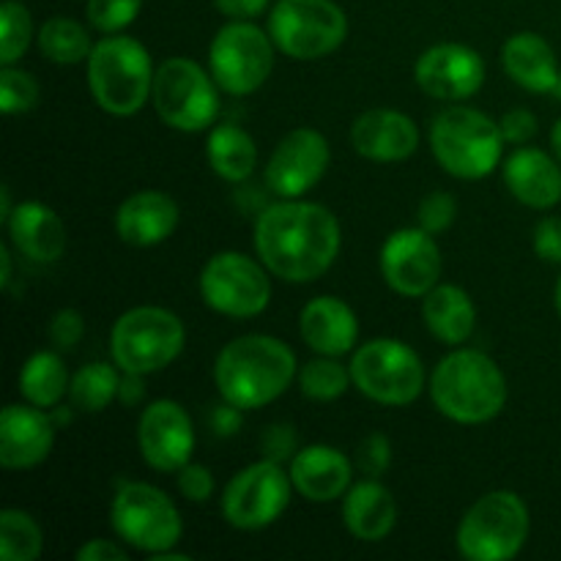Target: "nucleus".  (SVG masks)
I'll return each instance as SVG.
<instances>
[{
	"instance_id": "obj_1",
	"label": "nucleus",
	"mask_w": 561,
	"mask_h": 561,
	"mask_svg": "<svg viewBox=\"0 0 561 561\" xmlns=\"http://www.w3.org/2000/svg\"><path fill=\"white\" fill-rule=\"evenodd\" d=\"M255 252L285 283H312L332 268L340 252V222L321 203L279 201L255 222Z\"/></svg>"
},
{
	"instance_id": "obj_2",
	"label": "nucleus",
	"mask_w": 561,
	"mask_h": 561,
	"mask_svg": "<svg viewBox=\"0 0 561 561\" xmlns=\"http://www.w3.org/2000/svg\"><path fill=\"white\" fill-rule=\"evenodd\" d=\"M296 378V356L283 340L268 334H244L219 351L214 383L225 403L241 411L263 409L288 392Z\"/></svg>"
},
{
	"instance_id": "obj_3",
	"label": "nucleus",
	"mask_w": 561,
	"mask_h": 561,
	"mask_svg": "<svg viewBox=\"0 0 561 561\" xmlns=\"http://www.w3.org/2000/svg\"><path fill=\"white\" fill-rule=\"evenodd\" d=\"M431 398L447 420L482 425L502 414L507 403V378L488 354L458 348L433 370Z\"/></svg>"
},
{
	"instance_id": "obj_4",
	"label": "nucleus",
	"mask_w": 561,
	"mask_h": 561,
	"mask_svg": "<svg viewBox=\"0 0 561 561\" xmlns=\"http://www.w3.org/2000/svg\"><path fill=\"white\" fill-rule=\"evenodd\" d=\"M151 55L131 36H104L88 58V85L99 107L110 115H135L153 91Z\"/></svg>"
},
{
	"instance_id": "obj_5",
	"label": "nucleus",
	"mask_w": 561,
	"mask_h": 561,
	"mask_svg": "<svg viewBox=\"0 0 561 561\" xmlns=\"http://www.w3.org/2000/svg\"><path fill=\"white\" fill-rule=\"evenodd\" d=\"M504 142L499 121L474 107H447L431 124L433 157L455 179L491 175L502 162Z\"/></svg>"
},
{
	"instance_id": "obj_6",
	"label": "nucleus",
	"mask_w": 561,
	"mask_h": 561,
	"mask_svg": "<svg viewBox=\"0 0 561 561\" xmlns=\"http://www.w3.org/2000/svg\"><path fill=\"white\" fill-rule=\"evenodd\" d=\"M529 540V510L513 491L477 499L458 526V551L469 561H510Z\"/></svg>"
},
{
	"instance_id": "obj_7",
	"label": "nucleus",
	"mask_w": 561,
	"mask_h": 561,
	"mask_svg": "<svg viewBox=\"0 0 561 561\" xmlns=\"http://www.w3.org/2000/svg\"><path fill=\"white\" fill-rule=\"evenodd\" d=\"M186 332L175 312L164 307H135L115 321L110 351L121 373H159L179 359Z\"/></svg>"
},
{
	"instance_id": "obj_8",
	"label": "nucleus",
	"mask_w": 561,
	"mask_h": 561,
	"mask_svg": "<svg viewBox=\"0 0 561 561\" xmlns=\"http://www.w3.org/2000/svg\"><path fill=\"white\" fill-rule=\"evenodd\" d=\"M351 378L365 398L381 405H409L425 389L420 354L392 337H378L354 351Z\"/></svg>"
},
{
	"instance_id": "obj_9",
	"label": "nucleus",
	"mask_w": 561,
	"mask_h": 561,
	"mask_svg": "<svg viewBox=\"0 0 561 561\" xmlns=\"http://www.w3.org/2000/svg\"><path fill=\"white\" fill-rule=\"evenodd\" d=\"M348 20L334 0H279L268 14L274 47L294 60H316L345 42Z\"/></svg>"
},
{
	"instance_id": "obj_10",
	"label": "nucleus",
	"mask_w": 561,
	"mask_h": 561,
	"mask_svg": "<svg viewBox=\"0 0 561 561\" xmlns=\"http://www.w3.org/2000/svg\"><path fill=\"white\" fill-rule=\"evenodd\" d=\"M217 80L208 77L195 60L168 58L153 75V110L170 129L203 131L217 121Z\"/></svg>"
},
{
	"instance_id": "obj_11",
	"label": "nucleus",
	"mask_w": 561,
	"mask_h": 561,
	"mask_svg": "<svg viewBox=\"0 0 561 561\" xmlns=\"http://www.w3.org/2000/svg\"><path fill=\"white\" fill-rule=\"evenodd\" d=\"M113 529L142 553L173 551L181 540V513L173 499L148 482H126L113 499Z\"/></svg>"
},
{
	"instance_id": "obj_12",
	"label": "nucleus",
	"mask_w": 561,
	"mask_h": 561,
	"mask_svg": "<svg viewBox=\"0 0 561 561\" xmlns=\"http://www.w3.org/2000/svg\"><path fill=\"white\" fill-rule=\"evenodd\" d=\"M208 66L217 85L230 96H250L274 69V42L250 20L219 27L208 47Z\"/></svg>"
},
{
	"instance_id": "obj_13",
	"label": "nucleus",
	"mask_w": 561,
	"mask_h": 561,
	"mask_svg": "<svg viewBox=\"0 0 561 561\" xmlns=\"http://www.w3.org/2000/svg\"><path fill=\"white\" fill-rule=\"evenodd\" d=\"M268 268L241 252H219L203 266L201 296L214 312L228 318H255L272 301Z\"/></svg>"
},
{
	"instance_id": "obj_14",
	"label": "nucleus",
	"mask_w": 561,
	"mask_h": 561,
	"mask_svg": "<svg viewBox=\"0 0 561 561\" xmlns=\"http://www.w3.org/2000/svg\"><path fill=\"white\" fill-rule=\"evenodd\" d=\"M294 482L283 463L263 458L247 466L222 493V515L233 529L255 531L272 526L288 510Z\"/></svg>"
},
{
	"instance_id": "obj_15",
	"label": "nucleus",
	"mask_w": 561,
	"mask_h": 561,
	"mask_svg": "<svg viewBox=\"0 0 561 561\" xmlns=\"http://www.w3.org/2000/svg\"><path fill=\"white\" fill-rule=\"evenodd\" d=\"M381 274L389 288L400 296H425L442 277V250L436 236L422 228H403L383 241Z\"/></svg>"
},
{
	"instance_id": "obj_16",
	"label": "nucleus",
	"mask_w": 561,
	"mask_h": 561,
	"mask_svg": "<svg viewBox=\"0 0 561 561\" xmlns=\"http://www.w3.org/2000/svg\"><path fill=\"white\" fill-rule=\"evenodd\" d=\"M327 137L318 129H294L279 140L266 164V186L279 201H296L307 195L329 168Z\"/></svg>"
},
{
	"instance_id": "obj_17",
	"label": "nucleus",
	"mask_w": 561,
	"mask_h": 561,
	"mask_svg": "<svg viewBox=\"0 0 561 561\" xmlns=\"http://www.w3.org/2000/svg\"><path fill=\"white\" fill-rule=\"evenodd\" d=\"M137 442H140L142 460L151 469L173 474L184 469L195 453V427L184 405L175 400H157L142 411Z\"/></svg>"
},
{
	"instance_id": "obj_18",
	"label": "nucleus",
	"mask_w": 561,
	"mask_h": 561,
	"mask_svg": "<svg viewBox=\"0 0 561 561\" xmlns=\"http://www.w3.org/2000/svg\"><path fill=\"white\" fill-rule=\"evenodd\" d=\"M414 80L427 96L442 102H463L485 82V60L466 44H436L414 66Z\"/></svg>"
},
{
	"instance_id": "obj_19",
	"label": "nucleus",
	"mask_w": 561,
	"mask_h": 561,
	"mask_svg": "<svg viewBox=\"0 0 561 561\" xmlns=\"http://www.w3.org/2000/svg\"><path fill=\"white\" fill-rule=\"evenodd\" d=\"M55 420L38 405H5L0 414V466L11 471L44 463L55 444Z\"/></svg>"
},
{
	"instance_id": "obj_20",
	"label": "nucleus",
	"mask_w": 561,
	"mask_h": 561,
	"mask_svg": "<svg viewBox=\"0 0 561 561\" xmlns=\"http://www.w3.org/2000/svg\"><path fill=\"white\" fill-rule=\"evenodd\" d=\"M351 146L373 162H403L420 148V129L398 110H370L351 126Z\"/></svg>"
},
{
	"instance_id": "obj_21",
	"label": "nucleus",
	"mask_w": 561,
	"mask_h": 561,
	"mask_svg": "<svg viewBox=\"0 0 561 561\" xmlns=\"http://www.w3.org/2000/svg\"><path fill=\"white\" fill-rule=\"evenodd\" d=\"M179 217V203L173 197L157 190H142L121 203L115 214V230L126 244L153 247L175 233Z\"/></svg>"
},
{
	"instance_id": "obj_22",
	"label": "nucleus",
	"mask_w": 561,
	"mask_h": 561,
	"mask_svg": "<svg viewBox=\"0 0 561 561\" xmlns=\"http://www.w3.org/2000/svg\"><path fill=\"white\" fill-rule=\"evenodd\" d=\"M299 334L316 354L345 356L359 337L356 312L337 296H318L301 307Z\"/></svg>"
},
{
	"instance_id": "obj_23",
	"label": "nucleus",
	"mask_w": 561,
	"mask_h": 561,
	"mask_svg": "<svg viewBox=\"0 0 561 561\" xmlns=\"http://www.w3.org/2000/svg\"><path fill=\"white\" fill-rule=\"evenodd\" d=\"M290 482L305 499L318 504L345 496L351 488V460L340 449L327 444H312L299 449L290 460Z\"/></svg>"
},
{
	"instance_id": "obj_24",
	"label": "nucleus",
	"mask_w": 561,
	"mask_h": 561,
	"mask_svg": "<svg viewBox=\"0 0 561 561\" xmlns=\"http://www.w3.org/2000/svg\"><path fill=\"white\" fill-rule=\"evenodd\" d=\"M504 184L524 206L548 211L561 201V168L540 148H518L504 162Z\"/></svg>"
},
{
	"instance_id": "obj_25",
	"label": "nucleus",
	"mask_w": 561,
	"mask_h": 561,
	"mask_svg": "<svg viewBox=\"0 0 561 561\" xmlns=\"http://www.w3.org/2000/svg\"><path fill=\"white\" fill-rule=\"evenodd\" d=\"M16 250L36 263H55L66 252V225L38 201H25L5 219Z\"/></svg>"
},
{
	"instance_id": "obj_26",
	"label": "nucleus",
	"mask_w": 561,
	"mask_h": 561,
	"mask_svg": "<svg viewBox=\"0 0 561 561\" xmlns=\"http://www.w3.org/2000/svg\"><path fill=\"white\" fill-rule=\"evenodd\" d=\"M343 524L356 540L381 542L398 524V504L376 477L356 482L343 496Z\"/></svg>"
},
{
	"instance_id": "obj_27",
	"label": "nucleus",
	"mask_w": 561,
	"mask_h": 561,
	"mask_svg": "<svg viewBox=\"0 0 561 561\" xmlns=\"http://www.w3.org/2000/svg\"><path fill=\"white\" fill-rule=\"evenodd\" d=\"M502 66L520 88L531 93H553L559 82L557 53L537 33H515L502 47Z\"/></svg>"
},
{
	"instance_id": "obj_28",
	"label": "nucleus",
	"mask_w": 561,
	"mask_h": 561,
	"mask_svg": "<svg viewBox=\"0 0 561 561\" xmlns=\"http://www.w3.org/2000/svg\"><path fill=\"white\" fill-rule=\"evenodd\" d=\"M422 299V316L433 337L447 345H460L474 334L477 307L463 288L438 283Z\"/></svg>"
},
{
	"instance_id": "obj_29",
	"label": "nucleus",
	"mask_w": 561,
	"mask_h": 561,
	"mask_svg": "<svg viewBox=\"0 0 561 561\" xmlns=\"http://www.w3.org/2000/svg\"><path fill=\"white\" fill-rule=\"evenodd\" d=\"M208 164L225 181H247L257 164L255 140L233 124L214 126L208 135Z\"/></svg>"
},
{
	"instance_id": "obj_30",
	"label": "nucleus",
	"mask_w": 561,
	"mask_h": 561,
	"mask_svg": "<svg viewBox=\"0 0 561 561\" xmlns=\"http://www.w3.org/2000/svg\"><path fill=\"white\" fill-rule=\"evenodd\" d=\"M69 370L53 351H38L20 370V394L38 409H55L69 392Z\"/></svg>"
},
{
	"instance_id": "obj_31",
	"label": "nucleus",
	"mask_w": 561,
	"mask_h": 561,
	"mask_svg": "<svg viewBox=\"0 0 561 561\" xmlns=\"http://www.w3.org/2000/svg\"><path fill=\"white\" fill-rule=\"evenodd\" d=\"M36 44L44 58L60 66L80 64V60L91 58L93 53L88 31L77 20H69V16H53V20L44 22L36 33Z\"/></svg>"
},
{
	"instance_id": "obj_32",
	"label": "nucleus",
	"mask_w": 561,
	"mask_h": 561,
	"mask_svg": "<svg viewBox=\"0 0 561 561\" xmlns=\"http://www.w3.org/2000/svg\"><path fill=\"white\" fill-rule=\"evenodd\" d=\"M118 365H107V362H93V365L77 370L69 387V398L75 403V409L88 411V414H99V411L107 409L118 398Z\"/></svg>"
},
{
	"instance_id": "obj_33",
	"label": "nucleus",
	"mask_w": 561,
	"mask_h": 561,
	"mask_svg": "<svg viewBox=\"0 0 561 561\" xmlns=\"http://www.w3.org/2000/svg\"><path fill=\"white\" fill-rule=\"evenodd\" d=\"M42 529L25 510H3L0 513V559L36 561L42 557Z\"/></svg>"
},
{
	"instance_id": "obj_34",
	"label": "nucleus",
	"mask_w": 561,
	"mask_h": 561,
	"mask_svg": "<svg viewBox=\"0 0 561 561\" xmlns=\"http://www.w3.org/2000/svg\"><path fill=\"white\" fill-rule=\"evenodd\" d=\"M354 383L351 378V367L337 362V356H318L310 359L299 370V389L305 398L318 400V403H329L345 394V389Z\"/></svg>"
},
{
	"instance_id": "obj_35",
	"label": "nucleus",
	"mask_w": 561,
	"mask_h": 561,
	"mask_svg": "<svg viewBox=\"0 0 561 561\" xmlns=\"http://www.w3.org/2000/svg\"><path fill=\"white\" fill-rule=\"evenodd\" d=\"M33 38L31 11L20 0H3L0 5V64L14 66L25 55Z\"/></svg>"
},
{
	"instance_id": "obj_36",
	"label": "nucleus",
	"mask_w": 561,
	"mask_h": 561,
	"mask_svg": "<svg viewBox=\"0 0 561 561\" xmlns=\"http://www.w3.org/2000/svg\"><path fill=\"white\" fill-rule=\"evenodd\" d=\"M38 104V82L27 71L3 66L0 71V110L5 115H22Z\"/></svg>"
},
{
	"instance_id": "obj_37",
	"label": "nucleus",
	"mask_w": 561,
	"mask_h": 561,
	"mask_svg": "<svg viewBox=\"0 0 561 561\" xmlns=\"http://www.w3.org/2000/svg\"><path fill=\"white\" fill-rule=\"evenodd\" d=\"M140 9L142 0H88L85 3L88 22L107 36L129 27L140 14Z\"/></svg>"
},
{
	"instance_id": "obj_38",
	"label": "nucleus",
	"mask_w": 561,
	"mask_h": 561,
	"mask_svg": "<svg viewBox=\"0 0 561 561\" xmlns=\"http://www.w3.org/2000/svg\"><path fill=\"white\" fill-rule=\"evenodd\" d=\"M455 217H458V203L449 192H431L427 197H422L420 211H416V222L431 236L447 233L455 225Z\"/></svg>"
},
{
	"instance_id": "obj_39",
	"label": "nucleus",
	"mask_w": 561,
	"mask_h": 561,
	"mask_svg": "<svg viewBox=\"0 0 561 561\" xmlns=\"http://www.w3.org/2000/svg\"><path fill=\"white\" fill-rule=\"evenodd\" d=\"M175 474H179V491L186 502L203 504L214 496V474L208 466L186 463Z\"/></svg>"
},
{
	"instance_id": "obj_40",
	"label": "nucleus",
	"mask_w": 561,
	"mask_h": 561,
	"mask_svg": "<svg viewBox=\"0 0 561 561\" xmlns=\"http://www.w3.org/2000/svg\"><path fill=\"white\" fill-rule=\"evenodd\" d=\"M85 334V318L77 310L66 307V310H58L49 321V340L55 343L58 351H71Z\"/></svg>"
},
{
	"instance_id": "obj_41",
	"label": "nucleus",
	"mask_w": 561,
	"mask_h": 561,
	"mask_svg": "<svg viewBox=\"0 0 561 561\" xmlns=\"http://www.w3.org/2000/svg\"><path fill=\"white\" fill-rule=\"evenodd\" d=\"M389 463H392V444L383 433H373L362 442L359 447V469L365 471L367 477H381L387 474Z\"/></svg>"
},
{
	"instance_id": "obj_42",
	"label": "nucleus",
	"mask_w": 561,
	"mask_h": 561,
	"mask_svg": "<svg viewBox=\"0 0 561 561\" xmlns=\"http://www.w3.org/2000/svg\"><path fill=\"white\" fill-rule=\"evenodd\" d=\"M261 449L268 460L274 463H283V460H294V455L299 453V438L290 425H272L261 438Z\"/></svg>"
},
{
	"instance_id": "obj_43",
	"label": "nucleus",
	"mask_w": 561,
	"mask_h": 561,
	"mask_svg": "<svg viewBox=\"0 0 561 561\" xmlns=\"http://www.w3.org/2000/svg\"><path fill=\"white\" fill-rule=\"evenodd\" d=\"M499 126H502V135L510 146H524V142H529L531 137L537 135V115L524 107L510 110V113L499 121Z\"/></svg>"
},
{
	"instance_id": "obj_44",
	"label": "nucleus",
	"mask_w": 561,
	"mask_h": 561,
	"mask_svg": "<svg viewBox=\"0 0 561 561\" xmlns=\"http://www.w3.org/2000/svg\"><path fill=\"white\" fill-rule=\"evenodd\" d=\"M535 252L548 263H561V219L546 217L535 228Z\"/></svg>"
},
{
	"instance_id": "obj_45",
	"label": "nucleus",
	"mask_w": 561,
	"mask_h": 561,
	"mask_svg": "<svg viewBox=\"0 0 561 561\" xmlns=\"http://www.w3.org/2000/svg\"><path fill=\"white\" fill-rule=\"evenodd\" d=\"M241 422H244V416H241L239 405H233V403L217 405V409L211 411L214 436H222V438L236 436V433L241 431Z\"/></svg>"
},
{
	"instance_id": "obj_46",
	"label": "nucleus",
	"mask_w": 561,
	"mask_h": 561,
	"mask_svg": "<svg viewBox=\"0 0 561 561\" xmlns=\"http://www.w3.org/2000/svg\"><path fill=\"white\" fill-rule=\"evenodd\" d=\"M214 5L230 20H255L266 11L268 0H214Z\"/></svg>"
},
{
	"instance_id": "obj_47",
	"label": "nucleus",
	"mask_w": 561,
	"mask_h": 561,
	"mask_svg": "<svg viewBox=\"0 0 561 561\" xmlns=\"http://www.w3.org/2000/svg\"><path fill=\"white\" fill-rule=\"evenodd\" d=\"M126 551L110 540H91L77 551V561H124Z\"/></svg>"
},
{
	"instance_id": "obj_48",
	"label": "nucleus",
	"mask_w": 561,
	"mask_h": 561,
	"mask_svg": "<svg viewBox=\"0 0 561 561\" xmlns=\"http://www.w3.org/2000/svg\"><path fill=\"white\" fill-rule=\"evenodd\" d=\"M142 398H146V381H142L140 373H124L121 376V387H118V400L124 405H140Z\"/></svg>"
},
{
	"instance_id": "obj_49",
	"label": "nucleus",
	"mask_w": 561,
	"mask_h": 561,
	"mask_svg": "<svg viewBox=\"0 0 561 561\" xmlns=\"http://www.w3.org/2000/svg\"><path fill=\"white\" fill-rule=\"evenodd\" d=\"M14 211V208H11V192H9V186H3V190H0V219H9V214Z\"/></svg>"
},
{
	"instance_id": "obj_50",
	"label": "nucleus",
	"mask_w": 561,
	"mask_h": 561,
	"mask_svg": "<svg viewBox=\"0 0 561 561\" xmlns=\"http://www.w3.org/2000/svg\"><path fill=\"white\" fill-rule=\"evenodd\" d=\"M0 263H3V274H0V283L9 285V279H11V255H9V250H5V247H0Z\"/></svg>"
},
{
	"instance_id": "obj_51",
	"label": "nucleus",
	"mask_w": 561,
	"mask_h": 561,
	"mask_svg": "<svg viewBox=\"0 0 561 561\" xmlns=\"http://www.w3.org/2000/svg\"><path fill=\"white\" fill-rule=\"evenodd\" d=\"M551 146H553V153H557L559 162H561V118L557 121V124H553V131H551Z\"/></svg>"
},
{
	"instance_id": "obj_52",
	"label": "nucleus",
	"mask_w": 561,
	"mask_h": 561,
	"mask_svg": "<svg viewBox=\"0 0 561 561\" xmlns=\"http://www.w3.org/2000/svg\"><path fill=\"white\" fill-rule=\"evenodd\" d=\"M557 310H559V316H561V277H559V285H557Z\"/></svg>"
},
{
	"instance_id": "obj_53",
	"label": "nucleus",
	"mask_w": 561,
	"mask_h": 561,
	"mask_svg": "<svg viewBox=\"0 0 561 561\" xmlns=\"http://www.w3.org/2000/svg\"><path fill=\"white\" fill-rule=\"evenodd\" d=\"M553 96H559V99H561V77H559V82H557V88H553Z\"/></svg>"
}]
</instances>
